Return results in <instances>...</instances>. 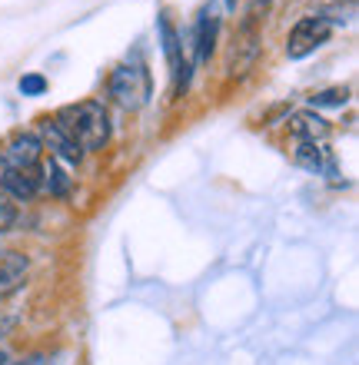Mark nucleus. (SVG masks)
Masks as SVG:
<instances>
[{
  "label": "nucleus",
  "mask_w": 359,
  "mask_h": 365,
  "mask_svg": "<svg viewBox=\"0 0 359 365\" xmlns=\"http://www.w3.org/2000/svg\"><path fill=\"white\" fill-rule=\"evenodd\" d=\"M37 140H40V146H47L50 153H54V160H57V163L64 160V163L77 166L80 160H84V150H80V146L74 143V140H70V136L64 133V130H60L50 116H47V120H40V136H37Z\"/></svg>",
  "instance_id": "0eeeda50"
},
{
  "label": "nucleus",
  "mask_w": 359,
  "mask_h": 365,
  "mask_svg": "<svg viewBox=\"0 0 359 365\" xmlns=\"http://www.w3.org/2000/svg\"><path fill=\"white\" fill-rule=\"evenodd\" d=\"M293 160H296L303 170H310V173H316V176H326V180H336V176H340L336 156H333V150L326 143H303V140H296Z\"/></svg>",
  "instance_id": "423d86ee"
},
{
  "label": "nucleus",
  "mask_w": 359,
  "mask_h": 365,
  "mask_svg": "<svg viewBox=\"0 0 359 365\" xmlns=\"http://www.w3.org/2000/svg\"><path fill=\"white\" fill-rule=\"evenodd\" d=\"M24 272H27V259L17 256V252H7L4 262H0V296H7L24 282Z\"/></svg>",
  "instance_id": "9b49d317"
},
{
  "label": "nucleus",
  "mask_w": 359,
  "mask_h": 365,
  "mask_svg": "<svg viewBox=\"0 0 359 365\" xmlns=\"http://www.w3.org/2000/svg\"><path fill=\"white\" fill-rule=\"evenodd\" d=\"M0 186L14 200H30L40 190V170H7V166H0Z\"/></svg>",
  "instance_id": "9d476101"
},
{
  "label": "nucleus",
  "mask_w": 359,
  "mask_h": 365,
  "mask_svg": "<svg viewBox=\"0 0 359 365\" xmlns=\"http://www.w3.org/2000/svg\"><path fill=\"white\" fill-rule=\"evenodd\" d=\"M330 27H350L356 20V0H333L326 10H320Z\"/></svg>",
  "instance_id": "ddd939ff"
},
{
  "label": "nucleus",
  "mask_w": 359,
  "mask_h": 365,
  "mask_svg": "<svg viewBox=\"0 0 359 365\" xmlns=\"http://www.w3.org/2000/svg\"><path fill=\"white\" fill-rule=\"evenodd\" d=\"M216 30H220V17L213 14V7H203L200 17H196L193 34H190V40H193V47H196L193 63H206V60H210V53H213V47H216Z\"/></svg>",
  "instance_id": "6e6552de"
},
{
  "label": "nucleus",
  "mask_w": 359,
  "mask_h": 365,
  "mask_svg": "<svg viewBox=\"0 0 359 365\" xmlns=\"http://www.w3.org/2000/svg\"><path fill=\"white\" fill-rule=\"evenodd\" d=\"M333 27L326 24V17L323 14H313V17H303L293 24L290 30V40H286V57L290 60H303L310 57L316 47H323L326 40H330Z\"/></svg>",
  "instance_id": "20e7f679"
},
{
  "label": "nucleus",
  "mask_w": 359,
  "mask_h": 365,
  "mask_svg": "<svg viewBox=\"0 0 359 365\" xmlns=\"http://www.w3.org/2000/svg\"><path fill=\"white\" fill-rule=\"evenodd\" d=\"M110 96L117 100V106H123L126 113H136L150 103L153 96V80H150V70L143 63H123L110 73V83H107Z\"/></svg>",
  "instance_id": "f03ea898"
},
{
  "label": "nucleus",
  "mask_w": 359,
  "mask_h": 365,
  "mask_svg": "<svg viewBox=\"0 0 359 365\" xmlns=\"http://www.w3.org/2000/svg\"><path fill=\"white\" fill-rule=\"evenodd\" d=\"M226 7H230V10H233V7H236V0H226Z\"/></svg>",
  "instance_id": "6ab92c4d"
},
{
  "label": "nucleus",
  "mask_w": 359,
  "mask_h": 365,
  "mask_svg": "<svg viewBox=\"0 0 359 365\" xmlns=\"http://www.w3.org/2000/svg\"><path fill=\"white\" fill-rule=\"evenodd\" d=\"M290 126V133L303 143H326V136H330V123L323 120L316 110H300V113H293L286 120Z\"/></svg>",
  "instance_id": "1a4fd4ad"
},
{
  "label": "nucleus",
  "mask_w": 359,
  "mask_h": 365,
  "mask_svg": "<svg viewBox=\"0 0 359 365\" xmlns=\"http://www.w3.org/2000/svg\"><path fill=\"white\" fill-rule=\"evenodd\" d=\"M14 222H17V206L7 196H0V232H7Z\"/></svg>",
  "instance_id": "dca6fc26"
},
{
  "label": "nucleus",
  "mask_w": 359,
  "mask_h": 365,
  "mask_svg": "<svg viewBox=\"0 0 359 365\" xmlns=\"http://www.w3.org/2000/svg\"><path fill=\"white\" fill-rule=\"evenodd\" d=\"M350 100V90L333 87V90H320V93L310 96V110H336V106H346Z\"/></svg>",
  "instance_id": "4468645a"
},
{
  "label": "nucleus",
  "mask_w": 359,
  "mask_h": 365,
  "mask_svg": "<svg viewBox=\"0 0 359 365\" xmlns=\"http://www.w3.org/2000/svg\"><path fill=\"white\" fill-rule=\"evenodd\" d=\"M40 186H44L50 196H67L70 192V176L60 170L57 160H50L47 166H40Z\"/></svg>",
  "instance_id": "f8f14e48"
},
{
  "label": "nucleus",
  "mask_w": 359,
  "mask_h": 365,
  "mask_svg": "<svg viewBox=\"0 0 359 365\" xmlns=\"http://www.w3.org/2000/svg\"><path fill=\"white\" fill-rule=\"evenodd\" d=\"M4 365H17V362H14V359H7V362H4Z\"/></svg>",
  "instance_id": "aec40b11"
},
{
  "label": "nucleus",
  "mask_w": 359,
  "mask_h": 365,
  "mask_svg": "<svg viewBox=\"0 0 359 365\" xmlns=\"http://www.w3.org/2000/svg\"><path fill=\"white\" fill-rule=\"evenodd\" d=\"M54 123L64 130V133L80 146V150H90L97 153L110 143V116L103 110L100 100H80V103L60 106Z\"/></svg>",
  "instance_id": "f257e3e1"
},
{
  "label": "nucleus",
  "mask_w": 359,
  "mask_h": 365,
  "mask_svg": "<svg viewBox=\"0 0 359 365\" xmlns=\"http://www.w3.org/2000/svg\"><path fill=\"white\" fill-rule=\"evenodd\" d=\"M253 4H256V7H270V0H253Z\"/></svg>",
  "instance_id": "f3484780"
},
{
  "label": "nucleus",
  "mask_w": 359,
  "mask_h": 365,
  "mask_svg": "<svg viewBox=\"0 0 359 365\" xmlns=\"http://www.w3.org/2000/svg\"><path fill=\"white\" fill-rule=\"evenodd\" d=\"M7 359H10V356H7V352H0V365H4V362H7Z\"/></svg>",
  "instance_id": "a211bd4d"
},
{
  "label": "nucleus",
  "mask_w": 359,
  "mask_h": 365,
  "mask_svg": "<svg viewBox=\"0 0 359 365\" xmlns=\"http://www.w3.org/2000/svg\"><path fill=\"white\" fill-rule=\"evenodd\" d=\"M160 40H163V53H166V67H170V96H183L186 87H190V73H193V63L186 60L183 53V37L173 30L170 17L160 14Z\"/></svg>",
  "instance_id": "7ed1b4c3"
},
{
  "label": "nucleus",
  "mask_w": 359,
  "mask_h": 365,
  "mask_svg": "<svg viewBox=\"0 0 359 365\" xmlns=\"http://www.w3.org/2000/svg\"><path fill=\"white\" fill-rule=\"evenodd\" d=\"M40 156H44V146H40L37 133L17 130L0 143V166H7V170H40Z\"/></svg>",
  "instance_id": "39448f33"
},
{
  "label": "nucleus",
  "mask_w": 359,
  "mask_h": 365,
  "mask_svg": "<svg viewBox=\"0 0 359 365\" xmlns=\"http://www.w3.org/2000/svg\"><path fill=\"white\" fill-rule=\"evenodd\" d=\"M17 90L24 96H44L47 93V77H44V73H24L20 83H17Z\"/></svg>",
  "instance_id": "2eb2a0df"
}]
</instances>
